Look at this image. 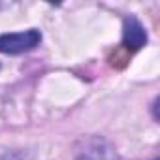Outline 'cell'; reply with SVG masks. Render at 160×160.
I'll return each mask as SVG.
<instances>
[{"label": "cell", "instance_id": "3", "mask_svg": "<svg viewBox=\"0 0 160 160\" xmlns=\"http://www.w3.org/2000/svg\"><path fill=\"white\" fill-rule=\"evenodd\" d=\"M149 36H147V30L145 27L139 23V19L136 17H126L124 23H122V45L128 49V51H138L141 49L145 43H147Z\"/></svg>", "mask_w": 160, "mask_h": 160}, {"label": "cell", "instance_id": "1", "mask_svg": "<svg viewBox=\"0 0 160 160\" xmlns=\"http://www.w3.org/2000/svg\"><path fill=\"white\" fill-rule=\"evenodd\" d=\"M77 160H119L115 147L102 136H87L75 147Z\"/></svg>", "mask_w": 160, "mask_h": 160}, {"label": "cell", "instance_id": "2", "mask_svg": "<svg viewBox=\"0 0 160 160\" xmlns=\"http://www.w3.org/2000/svg\"><path fill=\"white\" fill-rule=\"evenodd\" d=\"M42 32L38 28H28L23 32H10L0 34V53L4 55H21L32 51L40 45Z\"/></svg>", "mask_w": 160, "mask_h": 160}, {"label": "cell", "instance_id": "4", "mask_svg": "<svg viewBox=\"0 0 160 160\" xmlns=\"http://www.w3.org/2000/svg\"><path fill=\"white\" fill-rule=\"evenodd\" d=\"M0 160H27L25 152L15 149V151H10V149H0Z\"/></svg>", "mask_w": 160, "mask_h": 160}]
</instances>
